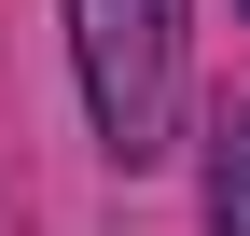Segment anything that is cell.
<instances>
[{
	"mask_svg": "<svg viewBox=\"0 0 250 236\" xmlns=\"http://www.w3.org/2000/svg\"><path fill=\"white\" fill-rule=\"evenodd\" d=\"M70 70H83L98 153L153 167L181 125V0H70Z\"/></svg>",
	"mask_w": 250,
	"mask_h": 236,
	"instance_id": "cell-1",
	"label": "cell"
},
{
	"mask_svg": "<svg viewBox=\"0 0 250 236\" xmlns=\"http://www.w3.org/2000/svg\"><path fill=\"white\" fill-rule=\"evenodd\" d=\"M208 236H250V125H208Z\"/></svg>",
	"mask_w": 250,
	"mask_h": 236,
	"instance_id": "cell-2",
	"label": "cell"
}]
</instances>
